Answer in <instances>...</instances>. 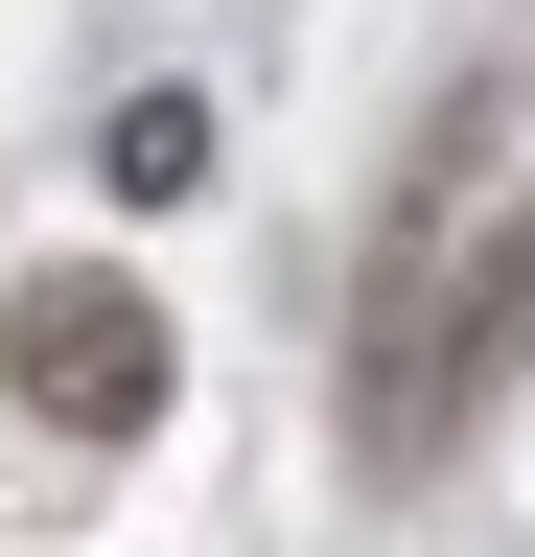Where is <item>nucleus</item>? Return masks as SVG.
Returning a JSON list of instances; mask_svg holds the SVG:
<instances>
[{"label": "nucleus", "mask_w": 535, "mask_h": 557, "mask_svg": "<svg viewBox=\"0 0 535 557\" xmlns=\"http://www.w3.org/2000/svg\"><path fill=\"white\" fill-rule=\"evenodd\" d=\"M186 186H210V94H141L117 116V209H186Z\"/></svg>", "instance_id": "obj_3"}, {"label": "nucleus", "mask_w": 535, "mask_h": 557, "mask_svg": "<svg viewBox=\"0 0 535 557\" xmlns=\"http://www.w3.org/2000/svg\"><path fill=\"white\" fill-rule=\"evenodd\" d=\"M512 325H535V186L489 209V233L442 256V209L396 233V278H373V372H350V418H373V465H420L442 418H489V372H512Z\"/></svg>", "instance_id": "obj_1"}, {"label": "nucleus", "mask_w": 535, "mask_h": 557, "mask_svg": "<svg viewBox=\"0 0 535 557\" xmlns=\"http://www.w3.org/2000/svg\"><path fill=\"white\" fill-rule=\"evenodd\" d=\"M0 372H24V418H71V442H163V395H186V348L141 278H47L24 325H0Z\"/></svg>", "instance_id": "obj_2"}]
</instances>
